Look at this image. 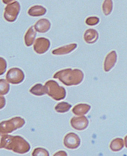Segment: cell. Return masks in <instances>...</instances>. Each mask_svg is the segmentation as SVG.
I'll return each instance as SVG.
<instances>
[{"mask_svg": "<svg viewBox=\"0 0 127 156\" xmlns=\"http://www.w3.org/2000/svg\"><path fill=\"white\" fill-rule=\"evenodd\" d=\"M53 156H67V155L66 151H61L57 152Z\"/></svg>", "mask_w": 127, "mask_h": 156, "instance_id": "obj_25", "label": "cell"}, {"mask_svg": "<svg viewBox=\"0 0 127 156\" xmlns=\"http://www.w3.org/2000/svg\"><path fill=\"white\" fill-rule=\"evenodd\" d=\"M46 12V9L42 6L36 5L30 8L28 10V14L31 16L38 17L44 15Z\"/></svg>", "mask_w": 127, "mask_h": 156, "instance_id": "obj_14", "label": "cell"}, {"mask_svg": "<svg viewBox=\"0 0 127 156\" xmlns=\"http://www.w3.org/2000/svg\"><path fill=\"white\" fill-rule=\"evenodd\" d=\"M89 121L85 116L74 117L71 120V124L76 130L82 131L86 129L89 125Z\"/></svg>", "mask_w": 127, "mask_h": 156, "instance_id": "obj_9", "label": "cell"}, {"mask_svg": "<svg viewBox=\"0 0 127 156\" xmlns=\"http://www.w3.org/2000/svg\"><path fill=\"white\" fill-rule=\"evenodd\" d=\"M124 147L123 140L121 138H116L112 140L110 144V148L114 151L122 150Z\"/></svg>", "mask_w": 127, "mask_h": 156, "instance_id": "obj_18", "label": "cell"}, {"mask_svg": "<svg viewBox=\"0 0 127 156\" xmlns=\"http://www.w3.org/2000/svg\"><path fill=\"white\" fill-rule=\"evenodd\" d=\"M99 18L97 17L93 16L88 18L85 20V23L89 26H95L99 23Z\"/></svg>", "mask_w": 127, "mask_h": 156, "instance_id": "obj_23", "label": "cell"}, {"mask_svg": "<svg viewBox=\"0 0 127 156\" xmlns=\"http://www.w3.org/2000/svg\"><path fill=\"white\" fill-rule=\"evenodd\" d=\"M77 44H71L67 46L61 47L55 49L52 51V54L56 55H64L71 53L76 48Z\"/></svg>", "mask_w": 127, "mask_h": 156, "instance_id": "obj_13", "label": "cell"}, {"mask_svg": "<svg viewBox=\"0 0 127 156\" xmlns=\"http://www.w3.org/2000/svg\"><path fill=\"white\" fill-rule=\"evenodd\" d=\"M81 140L79 136L74 133H70L66 135L64 139V144L67 148L76 149L80 145Z\"/></svg>", "mask_w": 127, "mask_h": 156, "instance_id": "obj_7", "label": "cell"}, {"mask_svg": "<svg viewBox=\"0 0 127 156\" xmlns=\"http://www.w3.org/2000/svg\"><path fill=\"white\" fill-rule=\"evenodd\" d=\"M1 148L24 154L30 150L31 146L30 144L21 136L5 135L1 137Z\"/></svg>", "mask_w": 127, "mask_h": 156, "instance_id": "obj_1", "label": "cell"}, {"mask_svg": "<svg viewBox=\"0 0 127 156\" xmlns=\"http://www.w3.org/2000/svg\"><path fill=\"white\" fill-rule=\"evenodd\" d=\"M72 107L71 105L66 102H61L57 105L55 107V109L57 112L63 113L68 112Z\"/></svg>", "mask_w": 127, "mask_h": 156, "instance_id": "obj_19", "label": "cell"}, {"mask_svg": "<svg viewBox=\"0 0 127 156\" xmlns=\"http://www.w3.org/2000/svg\"><path fill=\"white\" fill-rule=\"evenodd\" d=\"M91 106L86 104H79L73 108L72 112L77 115H82L87 113L91 109Z\"/></svg>", "mask_w": 127, "mask_h": 156, "instance_id": "obj_15", "label": "cell"}, {"mask_svg": "<svg viewBox=\"0 0 127 156\" xmlns=\"http://www.w3.org/2000/svg\"><path fill=\"white\" fill-rule=\"evenodd\" d=\"M25 124V120L20 117H16L9 120L3 121L0 124L1 134L11 133L21 128Z\"/></svg>", "mask_w": 127, "mask_h": 156, "instance_id": "obj_4", "label": "cell"}, {"mask_svg": "<svg viewBox=\"0 0 127 156\" xmlns=\"http://www.w3.org/2000/svg\"><path fill=\"white\" fill-rule=\"evenodd\" d=\"M46 94L56 101L63 100L66 97V91L64 88L59 85L54 80L48 81L45 84Z\"/></svg>", "mask_w": 127, "mask_h": 156, "instance_id": "obj_3", "label": "cell"}, {"mask_svg": "<svg viewBox=\"0 0 127 156\" xmlns=\"http://www.w3.org/2000/svg\"><path fill=\"white\" fill-rule=\"evenodd\" d=\"M117 60V55L115 51H112L106 57L104 63V69L106 72H109L114 66Z\"/></svg>", "mask_w": 127, "mask_h": 156, "instance_id": "obj_10", "label": "cell"}, {"mask_svg": "<svg viewBox=\"0 0 127 156\" xmlns=\"http://www.w3.org/2000/svg\"><path fill=\"white\" fill-rule=\"evenodd\" d=\"M124 141L125 146L127 148V135L125 137Z\"/></svg>", "mask_w": 127, "mask_h": 156, "instance_id": "obj_27", "label": "cell"}, {"mask_svg": "<svg viewBox=\"0 0 127 156\" xmlns=\"http://www.w3.org/2000/svg\"><path fill=\"white\" fill-rule=\"evenodd\" d=\"M49 151L42 147H37L33 151L32 156H49Z\"/></svg>", "mask_w": 127, "mask_h": 156, "instance_id": "obj_22", "label": "cell"}, {"mask_svg": "<svg viewBox=\"0 0 127 156\" xmlns=\"http://www.w3.org/2000/svg\"><path fill=\"white\" fill-rule=\"evenodd\" d=\"M1 83V95H6L9 90L10 86L9 84L5 79L0 80Z\"/></svg>", "mask_w": 127, "mask_h": 156, "instance_id": "obj_21", "label": "cell"}, {"mask_svg": "<svg viewBox=\"0 0 127 156\" xmlns=\"http://www.w3.org/2000/svg\"><path fill=\"white\" fill-rule=\"evenodd\" d=\"M20 5L19 2L15 1L6 6L4 18L7 21L14 22L17 19L20 13Z\"/></svg>", "mask_w": 127, "mask_h": 156, "instance_id": "obj_5", "label": "cell"}, {"mask_svg": "<svg viewBox=\"0 0 127 156\" xmlns=\"http://www.w3.org/2000/svg\"><path fill=\"white\" fill-rule=\"evenodd\" d=\"M5 98L1 96V109L2 108L5 106Z\"/></svg>", "mask_w": 127, "mask_h": 156, "instance_id": "obj_26", "label": "cell"}, {"mask_svg": "<svg viewBox=\"0 0 127 156\" xmlns=\"http://www.w3.org/2000/svg\"><path fill=\"white\" fill-rule=\"evenodd\" d=\"M0 63H1V69H0V74L2 75L5 73L7 67V63L5 59L2 57L0 58Z\"/></svg>", "mask_w": 127, "mask_h": 156, "instance_id": "obj_24", "label": "cell"}, {"mask_svg": "<svg viewBox=\"0 0 127 156\" xmlns=\"http://www.w3.org/2000/svg\"><path fill=\"white\" fill-rule=\"evenodd\" d=\"M102 9L103 13L106 16L109 15L113 9V2L112 1H105L102 5Z\"/></svg>", "mask_w": 127, "mask_h": 156, "instance_id": "obj_20", "label": "cell"}, {"mask_svg": "<svg viewBox=\"0 0 127 156\" xmlns=\"http://www.w3.org/2000/svg\"><path fill=\"white\" fill-rule=\"evenodd\" d=\"M31 93L34 95L41 96L46 94V88L42 84H36L30 90Z\"/></svg>", "mask_w": 127, "mask_h": 156, "instance_id": "obj_17", "label": "cell"}, {"mask_svg": "<svg viewBox=\"0 0 127 156\" xmlns=\"http://www.w3.org/2000/svg\"><path fill=\"white\" fill-rule=\"evenodd\" d=\"M37 35V33L34 30L33 27L32 26L29 28L24 36V42L26 46L30 47L34 42Z\"/></svg>", "mask_w": 127, "mask_h": 156, "instance_id": "obj_16", "label": "cell"}, {"mask_svg": "<svg viewBox=\"0 0 127 156\" xmlns=\"http://www.w3.org/2000/svg\"><path fill=\"white\" fill-rule=\"evenodd\" d=\"M25 78L24 73L18 68H13L9 70L6 74V79L9 83L18 84L22 83Z\"/></svg>", "mask_w": 127, "mask_h": 156, "instance_id": "obj_6", "label": "cell"}, {"mask_svg": "<svg viewBox=\"0 0 127 156\" xmlns=\"http://www.w3.org/2000/svg\"><path fill=\"white\" fill-rule=\"evenodd\" d=\"M83 73L80 69H71L61 70L53 76L54 79H58L61 83L67 86L77 85L83 81Z\"/></svg>", "mask_w": 127, "mask_h": 156, "instance_id": "obj_2", "label": "cell"}, {"mask_svg": "<svg viewBox=\"0 0 127 156\" xmlns=\"http://www.w3.org/2000/svg\"><path fill=\"white\" fill-rule=\"evenodd\" d=\"M99 37L97 31L93 29L87 30L84 34V38L88 44H93L97 41Z\"/></svg>", "mask_w": 127, "mask_h": 156, "instance_id": "obj_12", "label": "cell"}, {"mask_svg": "<svg viewBox=\"0 0 127 156\" xmlns=\"http://www.w3.org/2000/svg\"><path fill=\"white\" fill-rule=\"evenodd\" d=\"M51 23L50 21L45 18L40 19L34 24V28L36 31L42 33H46L50 29Z\"/></svg>", "mask_w": 127, "mask_h": 156, "instance_id": "obj_11", "label": "cell"}, {"mask_svg": "<svg viewBox=\"0 0 127 156\" xmlns=\"http://www.w3.org/2000/svg\"><path fill=\"white\" fill-rule=\"evenodd\" d=\"M50 45V41L48 39L44 37L38 38L34 42V50L38 54H44L49 50Z\"/></svg>", "mask_w": 127, "mask_h": 156, "instance_id": "obj_8", "label": "cell"}]
</instances>
